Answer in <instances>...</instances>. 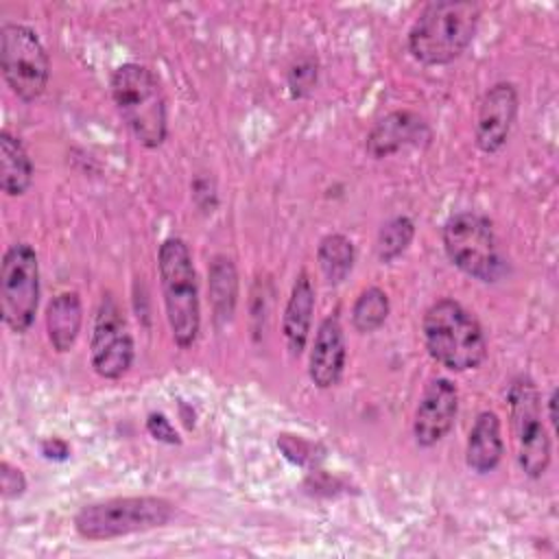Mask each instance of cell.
<instances>
[{
    "instance_id": "6da1fadb",
    "label": "cell",
    "mask_w": 559,
    "mask_h": 559,
    "mask_svg": "<svg viewBox=\"0 0 559 559\" xmlns=\"http://www.w3.org/2000/svg\"><path fill=\"white\" fill-rule=\"evenodd\" d=\"M480 7L469 0H439L424 7L408 31V52L424 66L459 59L476 37Z\"/></svg>"
},
{
    "instance_id": "7a4b0ae2",
    "label": "cell",
    "mask_w": 559,
    "mask_h": 559,
    "mask_svg": "<svg viewBox=\"0 0 559 559\" xmlns=\"http://www.w3.org/2000/svg\"><path fill=\"white\" fill-rule=\"evenodd\" d=\"M428 354L450 371L476 369L487 358V338L478 319L454 299L435 301L421 321Z\"/></svg>"
},
{
    "instance_id": "3957f363",
    "label": "cell",
    "mask_w": 559,
    "mask_h": 559,
    "mask_svg": "<svg viewBox=\"0 0 559 559\" xmlns=\"http://www.w3.org/2000/svg\"><path fill=\"white\" fill-rule=\"evenodd\" d=\"M114 105L144 148H157L168 135L166 98L155 74L140 63H122L114 70L111 81Z\"/></svg>"
},
{
    "instance_id": "277c9868",
    "label": "cell",
    "mask_w": 559,
    "mask_h": 559,
    "mask_svg": "<svg viewBox=\"0 0 559 559\" xmlns=\"http://www.w3.org/2000/svg\"><path fill=\"white\" fill-rule=\"evenodd\" d=\"M157 271L173 341L188 349L199 338L201 301L192 253L181 238H166L159 245Z\"/></svg>"
},
{
    "instance_id": "5b68a950",
    "label": "cell",
    "mask_w": 559,
    "mask_h": 559,
    "mask_svg": "<svg viewBox=\"0 0 559 559\" xmlns=\"http://www.w3.org/2000/svg\"><path fill=\"white\" fill-rule=\"evenodd\" d=\"M175 507L157 496H127L92 502L74 515V528L83 539L103 542L159 528L170 522Z\"/></svg>"
},
{
    "instance_id": "8992f818",
    "label": "cell",
    "mask_w": 559,
    "mask_h": 559,
    "mask_svg": "<svg viewBox=\"0 0 559 559\" xmlns=\"http://www.w3.org/2000/svg\"><path fill=\"white\" fill-rule=\"evenodd\" d=\"M450 262L478 282H496L504 273V258L491 223L476 212L452 214L441 229Z\"/></svg>"
},
{
    "instance_id": "52a82bcc",
    "label": "cell",
    "mask_w": 559,
    "mask_h": 559,
    "mask_svg": "<svg viewBox=\"0 0 559 559\" xmlns=\"http://www.w3.org/2000/svg\"><path fill=\"white\" fill-rule=\"evenodd\" d=\"M0 66L11 92L24 100H37L50 79V59L37 33L17 22H4L0 31Z\"/></svg>"
},
{
    "instance_id": "ba28073f",
    "label": "cell",
    "mask_w": 559,
    "mask_h": 559,
    "mask_svg": "<svg viewBox=\"0 0 559 559\" xmlns=\"http://www.w3.org/2000/svg\"><path fill=\"white\" fill-rule=\"evenodd\" d=\"M511 428L518 445L520 469L528 478H542L550 465V437L542 421L539 391L528 376H518L507 391Z\"/></svg>"
},
{
    "instance_id": "9c48e42d",
    "label": "cell",
    "mask_w": 559,
    "mask_h": 559,
    "mask_svg": "<svg viewBox=\"0 0 559 559\" xmlns=\"http://www.w3.org/2000/svg\"><path fill=\"white\" fill-rule=\"evenodd\" d=\"M39 304V262L28 242L11 245L0 264V312L4 325L24 334L37 314Z\"/></svg>"
},
{
    "instance_id": "30bf717a",
    "label": "cell",
    "mask_w": 559,
    "mask_h": 559,
    "mask_svg": "<svg viewBox=\"0 0 559 559\" xmlns=\"http://www.w3.org/2000/svg\"><path fill=\"white\" fill-rule=\"evenodd\" d=\"M90 356L94 371L105 380L122 378L133 365V338L122 317V308L111 293H105L98 304L92 325Z\"/></svg>"
},
{
    "instance_id": "8fae6325",
    "label": "cell",
    "mask_w": 559,
    "mask_h": 559,
    "mask_svg": "<svg viewBox=\"0 0 559 559\" xmlns=\"http://www.w3.org/2000/svg\"><path fill=\"white\" fill-rule=\"evenodd\" d=\"M459 413V391L448 378H432L417 404L413 437L419 448L437 445L454 426Z\"/></svg>"
},
{
    "instance_id": "7c38bea8",
    "label": "cell",
    "mask_w": 559,
    "mask_h": 559,
    "mask_svg": "<svg viewBox=\"0 0 559 559\" xmlns=\"http://www.w3.org/2000/svg\"><path fill=\"white\" fill-rule=\"evenodd\" d=\"M518 107V90L509 81H500L483 94L476 116V146L483 153H498L507 144Z\"/></svg>"
},
{
    "instance_id": "4fadbf2b",
    "label": "cell",
    "mask_w": 559,
    "mask_h": 559,
    "mask_svg": "<svg viewBox=\"0 0 559 559\" xmlns=\"http://www.w3.org/2000/svg\"><path fill=\"white\" fill-rule=\"evenodd\" d=\"M432 140V131L428 122L408 109H397L382 116L365 140V151L373 159L391 157L408 146H428Z\"/></svg>"
},
{
    "instance_id": "5bb4252c",
    "label": "cell",
    "mask_w": 559,
    "mask_h": 559,
    "mask_svg": "<svg viewBox=\"0 0 559 559\" xmlns=\"http://www.w3.org/2000/svg\"><path fill=\"white\" fill-rule=\"evenodd\" d=\"M345 334L336 314L321 321L308 362V376L317 389H330L338 384L345 369Z\"/></svg>"
},
{
    "instance_id": "9a60e30c",
    "label": "cell",
    "mask_w": 559,
    "mask_h": 559,
    "mask_svg": "<svg viewBox=\"0 0 559 559\" xmlns=\"http://www.w3.org/2000/svg\"><path fill=\"white\" fill-rule=\"evenodd\" d=\"M312 312H314V288L306 271H301L295 277L288 304L284 308L282 319V332L286 347L290 356H299L308 343L310 325H312Z\"/></svg>"
},
{
    "instance_id": "2e32d148",
    "label": "cell",
    "mask_w": 559,
    "mask_h": 559,
    "mask_svg": "<svg viewBox=\"0 0 559 559\" xmlns=\"http://www.w3.org/2000/svg\"><path fill=\"white\" fill-rule=\"evenodd\" d=\"M504 454V441L500 432V419L493 411L478 413L465 448V463L476 474L493 472Z\"/></svg>"
},
{
    "instance_id": "e0dca14e",
    "label": "cell",
    "mask_w": 559,
    "mask_h": 559,
    "mask_svg": "<svg viewBox=\"0 0 559 559\" xmlns=\"http://www.w3.org/2000/svg\"><path fill=\"white\" fill-rule=\"evenodd\" d=\"M81 325H83L81 297L74 290L72 293L66 290L52 297V301L46 308V330H48L50 345L59 354H66L74 347Z\"/></svg>"
},
{
    "instance_id": "ac0fdd59",
    "label": "cell",
    "mask_w": 559,
    "mask_h": 559,
    "mask_svg": "<svg viewBox=\"0 0 559 559\" xmlns=\"http://www.w3.org/2000/svg\"><path fill=\"white\" fill-rule=\"evenodd\" d=\"M33 183V162L20 142L7 129L0 131V186L9 197H22Z\"/></svg>"
},
{
    "instance_id": "d6986e66",
    "label": "cell",
    "mask_w": 559,
    "mask_h": 559,
    "mask_svg": "<svg viewBox=\"0 0 559 559\" xmlns=\"http://www.w3.org/2000/svg\"><path fill=\"white\" fill-rule=\"evenodd\" d=\"M238 295V275L229 258L216 255L210 264V299L216 321H229Z\"/></svg>"
},
{
    "instance_id": "ffe728a7",
    "label": "cell",
    "mask_w": 559,
    "mask_h": 559,
    "mask_svg": "<svg viewBox=\"0 0 559 559\" xmlns=\"http://www.w3.org/2000/svg\"><path fill=\"white\" fill-rule=\"evenodd\" d=\"M317 260L328 284H341L354 269L356 251L347 236L328 234L321 238L317 249Z\"/></svg>"
},
{
    "instance_id": "44dd1931",
    "label": "cell",
    "mask_w": 559,
    "mask_h": 559,
    "mask_svg": "<svg viewBox=\"0 0 559 559\" xmlns=\"http://www.w3.org/2000/svg\"><path fill=\"white\" fill-rule=\"evenodd\" d=\"M389 310H391V304H389L386 293L378 286H369L354 301L352 323L358 332L371 334L384 325Z\"/></svg>"
},
{
    "instance_id": "7402d4cb",
    "label": "cell",
    "mask_w": 559,
    "mask_h": 559,
    "mask_svg": "<svg viewBox=\"0 0 559 559\" xmlns=\"http://www.w3.org/2000/svg\"><path fill=\"white\" fill-rule=\"evenodd\" d=\"M415 236V223L408 216H393L386 221L376 238V255L380 262H393L400 258Z\"/></svg>"
},
{
    "instance_id": "603a6c76",
    "label": "cell",
    "mask_w": 559,
    "mask_h": 559,
    "mask_svg": "<svg viewBox=\"0 0 559 559\" xmlns=\"http://www.w3.org/2000/svg\"><path fill=\"white\" fill-rule=\"evenodd\" d=\"M317 76H319V66L317 59L312 57H301L299 61H295L288 70V90L293 98H306L314 85H317Z\"/></svg>"
},
{
    "instance_id": "cb8c5ba5",
    "label": "cell",
    "mask_w": 559,
    "mask_h": 559,
    "mask_svg": "<svg viewBox=\"0 0 559 559\" xmlns=\"http://www.w3.org/2000/svg\"><path fill=\"white\" fill-rule=\"evenodd\" d=\"M2 472H0V485H2V496L7 498V500H13V498H20L22 493H24V489H26V478H24V474H22V469H17V467H13L11 463H2V467H0Z\"/></svg>"
},
{
    "instance_id": "d4e9b609",
    "label": "cell",
    "mask_w": 559,
    "mask_h": 559,
    "mask_svg": "<svg viewBox=\"0 0 559 559\" xmlns=\"http://www.w3.org/2000/svg\"><path fill=\"white\" fill-rule=\"evenodd\" d=\"M146 430H148V435H151L153 439H157V441H162V443H170V445L179 443L177 430L173 428L170 419H166V415H162V413H151V415L146 417Z\"/></svg>"
},
{
    "instance_id": "484cf974",
    "label": "cell",
    "mask_w": 559,
    "mask_h": 559,
    "mask_svg": "<svg viewBox=\"0 0 559 559\" xmlns=\"http://www.w3.org/2000/svg\"><path fill=\"white\" fill-rule=\"evenodd\" d=\"M41 454H44L46 459H52V461H63V459H68L70 448H68V443H66L63 439L52 437V439L41 441Z\"/></svg>"
},
{
    "instance_id": "4316f807",
    "label": "cell",
    "mask_w": 559,
    "mask_h": 559,
    "mask_svg": "<svg viewBox=\"0 0 559 559\" xmlns=\"http://www.w3.org/2000/svg\"><path fill=\"white\" fill-rule=\"evenodd\" d=\"M548 421L557 430V389H552L548 395Z\"/></svg>"
}]
</instances>
